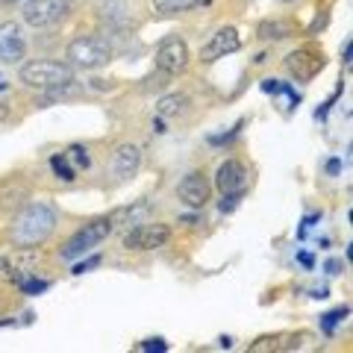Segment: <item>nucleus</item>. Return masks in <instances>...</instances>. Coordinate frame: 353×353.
<instances>
[{"label": "nucleus", "mask_w": 353, "mask_h": 353, "mask_svg": "<svg viewBox=\"0 0 353 353\" xmlns=\"http://www.w3.org/2000/svg\"><path fill=\"white\" fill-rule=\"evenodd\" d=\"M141 168V148L132 145V141H124V145H118L115 153H112V174L115 180H130V176H136Z\"/></svg>", "instance_id": "nucleus-13"}, {"label": "nucleus", "mask_w": 353, "mask_h": 353, "mask_svg": "<svg viewBox=\"0 0 353 353\" xmlns=\"http://www.w3.org/2000/svg\"><path fill=\"white\" fill-rule=\"evenodd\" d=\"M68 153H71V159H74L77 165H83V168H88V165H92V159H88V150H85V148L74 145V148H71Z\"/></svg>", "instance_id": "nucleus-21"}, {"label": "nucleus", "mask_w": 353, "mask_h": 353, "mask_svg": "<svg viewBox=\"0 0 353 353\" xmlns=\"http://www.w3.org/2000/svg\"><path fill=\"white\" fill-rule=\"evenodd\" d=\"M218 345H221V347H233V339H227V336H221V339H218Z\"/></svg>", "instance_id": "nucleus-30"}, {"label": "nucleus", "mask_w": 353, "mask_h": 353, "mask_svg": "<svg viewBox=\"0 0 353 353\" xmlns=\"http://www.w3.org/2000/svg\"><path fill=\"white\" fill-rule=\"evenodd\" d=\"M185 106H189V97L185 94H168V97H162V101L157 103V112L162 118H171V115L185 112Z\"/></svg>", "instance_id": "nucleus-15"}, {"label": "nucleus", "mask_w": 353, "mask_h": 353, "mask_svg": "<svg viewBox=\"0 0 353 353\" xmlns=\"http://www.w3.org/2000/svg\"><path fill=\"white\" fill-rule=\"evenodd\" d=\"M9 112H12V109H9V103L3 101V97H0V121H6V118H9Z\"/></svg>", "instance_id": "nucleus-27"}, {"label": "nucleus", "mask_w": 353, "mask_h": 353, "mask_svg": "<svg viewBox=\"0 0 353 353\" xmlns=\"http://www.w3.org/2000/svg\"><path fill=\"white\" fill-rule=\"evenodd\" d=\"M171 227L168 224H139V227H132L127 230V236H124V245L127 250H157V248H165L171 241Z\"/></svg>", "instance_id": "nucleus-6"}, {"label": "nucleus", "mask_w": 353, "mask_h": 353, "mask_svg": "<svg viewBox=\"0 0 353 353\" xmlns=\"http://www.w3.org/2000/svg\"><path fill=\"white\" fill-rule=\"evenodd\" d=\"M297 32V27L292 24V21H280V18H271V21H262L256 36L262 41H283V39H292Z\"/></svg>", "instance_id": "nucleus-14"}, {"label": "nucleus", "mask_w": 353, "mask_h": 353, "mask_svg": "<svg viewBox=\"0 0 353 353\" xmlns=\"http://www.w3.org/2000/svg\"><path fill=\"white\" fill-rule=\"evenodd\" d=\"M189 44H185L180 36H168L159 41L157 48V68L168 77H176L189 68Z\"/></svg>", "instance_id": "nucleus-7"}, {"label": "nucleus", "mask_w": 353, "mask_h": 353, "mask_svg": "<svg viewBox=\"0 0 353 353\" xmlns=\"http://www.w3.org/2000/svg\"><path fill=\"white\" fill-rule=\"evenodd\" d=\"M27 53L24 32L15 21H3L0 24V62H21Z\"/></svg>", "instance_id": "nucleus-12"}, {"label": "nucleus", "mask_w": 353, "mask_h": 353, "mask_svg": "<svg viewBox=\"0 0 353 353\" xmlns=\"http://www.w3.org/2000/svg\"><path fill=\"white\" fill-rule=\"evenodd\" d=\"M153 130H157V132H165V124H162V121L157 118V121H153Z\"/></svg>", "instance_id": "nucleus-32"}, {"label": "nucleus", "mask_w": 353, "mask_h": 353, "mask_svg": "<svg viewBox=\"0 0 353 353\" xmlns=\"http://www.w3.org/2000/svg\"><path fill=\"white\" fill-rule=\"evenodd\" d=\"M141 350H157V353H165V350H168V345H165V339H148V341H141Z\"/></svg>", "instance_id": "nucleus-23"}, {"label": "nucleus", "mask_w": 353, "mask_h": 353, "mask_svg": "<svg viewBox=\"0 0 353 353\" xmlns=\"http://www.w3.org/2000/svg\"><path fill=\"white\" fill-rule=\"evenodd\" d=\"M3 3H6V6H9V3H21V0H3Z\"/></svg>", "instance_id": "nucleus-34"}, {"label": "nucleus", "mask_w": 353, "mask_h": 353, "mask_svg": "<svg viewBox=\"0 0 353 353\" xmlns=\"http://www.w3.org/2000/svg\"><path fill=\"white\" fill-rule=\"evenodd\" d=\"M347 315H350V309H347V306H339V309H333V312L321 315V327L327 330V333H333V330H336V324H341V321H345Z\"/></svg>", "instance_id": "nucleus-18"}, {"label": "nucleus", "mask_w": 353, "mask_h": 353, "mask_svg": "<svg viewBox=\"0 0 353 353\" xmlns=\"http://www.w3.org/2000/svg\"><path fill=\"white\" fill-rule=\"evenodd\" d=\"M297 262H301V265H306V268H312V256H309V253H297Z\"/></svg>", "instance_id": "nucleus-28"}, {"label": "nucleus", "mask_w": 353, "mask_h": 353, "mask_svg": "<svg viewBox=\"0 0 353 353\" xmlns=\"http://www.w3.org/2000/svg\"><path fill=\"white\" fill-rule=\"evenodd\" d=\"M215 185L221 194H245L248 192V168L239 159H227L218 165Z\"/></svg>", "instance_id": "nucleus-10"}, {"label": "nucleus", "mask_w": 353, "mask_h": 353, "mask_svg": "<svg viewBox=\"0 0 353 353\" xmlns=\"http://www.w3.org/2000/svg\"><path fill=\"white\" fill-rule=\"evenodd\" d=\"M350 53H353V44L347 41V44H345V62H350Z\"/></svg>", "instance_id": "nucleus-31"}, {"label": "nucleus", "mask_w": 353, "mask_h": 353, "mask_svg": "<svg viewBox=\"0 0 353 353\" xmlns=\"http://www.w3.org/2000/svg\"><path fill=\"white\" fill-rule=\"evenodd\" d=\"M262 92L280 94V92H283V83H280V80H262Z\"/></svg>", "instance_id": "nucleus-25"}, {"label": "nucleus", "mask_w": 353, "mask_h": 353, "mask_svg": "<svg viewBox=\"0 0 353 353\" xmlns=\"http://www.w3.org/2000/svg\"><path fill=\"white\" fill-rule=\"evenodd\" d=\"M21 83L36 92H53L74 83V71L68 62H57V59H32L27 65H21Z\"/></svg>", "instance_id": "nucleus-2"}, {"label": "nucleus", "mask_w": 353, "mask_h": 353, "mask_svg": "<svg viewBox=\"0 0 353 353\" xmlns=\"http://www.w3.org/2000/svg\"><path fill=\"white\" fill-rule=\"evenodd\" d=\"M283 3H292V0H283Z\"/></svg>", "instance_id": "nucleus-35"}, {"label": "nucleus", "mask_w": 353, "mask_h": 353, "mask_svg": "<svg viewBox=\"0 0 353 353\" xmlns=\"http://www.w3.org/2000/svg\"><path fill=\"white\" fill-rule=\"evenodd\" d=\"M324 271L330 274V277H336V274H341V271H345V262H341V259H327Z\"/></svg>", "instance_id": "nucleus-24"}, {"label": "nucleus", "mask_w": 353, "mask_h": 353, "mask_svg": "<svg viewBox=\"0 0 353 353\" xmlns=\"http://www.w3.org/2000/svg\"><path fill=\"white\" fill-rule=\"evenodd\" d=\"M71 15V0H27L21 9L24 24L44 30V27H57Z\"/></svg>", "instance_id": "nucleus-5"}, {"label": "nucleus", "mask_w": 353, "mask_h": 353, "mask_svg": "<svg viewBox=\"0 0 353 353\" xmlns=\"http://www.w3.org/2000/svg\"><path fill=\"white\" fill-rule=\"evenodd\" d=\"M176 194H180V201L189 209H203L209 203V197H212V183L206 180L203 171H192V174H185L180 180Z\"/></svg>", "instance_id": "nucleus-8"}, {"label": "nucleus", "mask_w": 353, "mask_h": 353, "mask_svg": "<svg viewBox=\"0 0 353 353\" xmlns=\"http://www.w3.org/2000/svg\"><path fill=\"white\" fill-rule=\"evenodd\" d=\"M324 68V53L321 50H309V48H301L285 57V71H289L294 80L301 83H309L312 77Z\"/></svg>", "instance_id": "nucleus-9"}, {"label": "nucleus", "mask_w": 353, "mask_h": 353, "mask_svg": "<svg viewBox=\"0 0 353 353\" xmlns=\"http://www.w3.org/2000/svg\"><path fill=\"white\" fill-rule=\"evenodd\" d=\"M327 294H330V292H327L324 285H321V289H312V294H309V297H327Z\"/></svg>", "instance_id": "nucleus-29"}, {"label": "nucleus", "mask_w": 353, "mask_h": 353, "mask_svg": "<svg viewBox=\"0 0 353 353\" xmlns=\"http://www.w3.org/2000/svg\"><path fill=\"white\" fill-rule=\"evenodd\" d=\"M68 59L71 65H77L83 71L103 68V65L112 62V44L103 36H77L68 44Z\"/></svg>", "instance_id": "nucleus-4"}, {"label": "nucleus", "mask_w": 353, "mask_h": 353, "mask_svg": "<svg viewBox=\"0 0 353 353\" xmlns=\"http://www.w3.org/2000/svg\"><path fill=\"white\" fill-rule=\"evenodd\" d=\"M115 230V221L112 215H103V218H94V221H88V224H83L77 233L65 241V245L59 248V259L65 262H74V259H80L85 256L88 250H94L101 241L109 239V233Z\"/></svg>", "instance_id": "nucleus-3"}, {"label": "nucleus", "mask_w": 353, "mask_h": 353, "mask_svg": "<svg viewBox=\"0 0 353 353\" xmlns=\"http://www.w3.org/2000/svg\"><path fill=\"white\" fill-rule=\"evenodd\" d=\"M21 292L24 294H41V292H48L50 289V283L48 280H36V277H30V280H21Z\"/></svg>", "instance_id": "nucleus-19"}, {"label": "nucleus", "mask_w": 353, "mask_h": 353, "mask_svg": "<svg viewBox=\"0 0 353 353\" xmlns=\"http://www.w3.org/2000/svg\"><path fill=\"white\" fill-rule=\"evenodd\" d=\"M150 3L157 12H185V9L209 3V0H150Z\"/></svg>", "instance_id": "nucleus-16"}, {"label": "nucleus", "mask_w": 353, "mask_h": 353, "mask_svg": "<svg viewBox=\"0 0 353 353\" xmlns=\"http://www.w3.org/2000/svg\"><path fill=\"white\" fill-rule=\"evenodd\" d=\"M0 92H6V77H0Z\"/></svg>", "instance_id": "nucleus-33"}, {"label": "nucleus", "mask_w": 353, "mask_h": 353, "mask_svg": "<svg viewBox=\"0 0 353 353\" xmlns=\"http://www.w3.org/2000/svg\"><path fill=\"white\" fill-rule=\"evenodd\" d=\"M241 197H245V194H221L218 209H221V212H233V209L241 203Z\"/></svg>", "instance_id": "nucleus-20"}, {"label": "nucleus", "mask_w": 353, "mask_h": 353, "mask_svg": "<svg viewBox=\"0 0 353 353\" xmlns=\"http://www.w3.org/2000/svg\"><path fill=\"white\" fill-rule=\"evenodd\" d=\"M339 171H341V159H330V162H327V174L336 176Z\"/></svg>", "instance_id": "nucleus-26"}, {"label": "nucleus", "mask_w": 353, "mask_h": 353, "mask_svg": "<svg viewBox=\"0 0 353 353\" xmlns=\"http://www.w3.org/2000/svg\"><path fill=\"white\" fill-rule=\"evenodd\" d=\"M50 168H53V174H57L59 180H65V183L74 180V168L68 165V157H65V153H53V157H50Z\"/></svg>", "instance_id": "nucleus-17"}, {"label": "nucleus", "mask_w": 353, "mask_h": 353, "mask_svg": "<svg viewBox=\"0 0 353 353\" xmlns=\"http://www.w3.org/2000/svg\"><path fill=\"white\" fill-rule=\"evenodd\" d=\"M241 48V39H239V30L233 27H224L218 30L215 36H209V41L201 48V62H215V59H224L230 53H236Z\"/></svg>", "instance_id": "nucleus-11"}, {"label": "nucleus", "mask_w": 353, "mask_h": 353, "mask_svg": "<svg viewBox=\"0 0 353 353\" xmlns=\"http://www.w3.org/2000/svg\"><path fill=\"white\" fill-rule=\"evenodd\" d=\"M57 209L50 203H27L24 209H18L12 215V224H9V239H12L15 248H41L44 241L53 236L57 230Z\"/></svg>", "instance_id": "nucleus-1"}, {"label": "nucleus", "mask_w": 353, "mask_h": 353, "mask_svg": "<svg viewBox=\"0 0 353 353\" xmlns=\"http://www.w3.org/2000/svg\"><path fill=\"white\" fill-rule=\"evenodd\" d=\"M97 265H101V256H88V259H83V262H77V265H74V274L80 277V274L97 268Z\"/></svg>", "instance_id": "nucleus-22"}]
</instances>
